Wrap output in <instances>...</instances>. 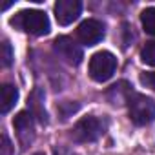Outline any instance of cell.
Listing matches in <instances>:
<instances>
[{"label": "cell", "mask_w": 155, "mask_h": 155, "mask_svg": "<svg viewBox=\"0 0 155 155\" xmlns=\"http://www.w3.org/2000/svg\"><path fill=\"white\" fill-rule=\"evenodd\" d=\"M131 93H133L131 86H130L126 81H120V82L113 84V86L108 90V101H110L113 106H122V104H128Z\"/></svg>", "instance_id": "obj_9"}, {"label": "cell", "mask_w": 155, "mask_h": 155, "mask_svg": "<svg viewBox=\"0 0 155 155\" xmlns=\"http://www.w3.org/2000/svg\"><path fill=\"white\" fill-rule=\"evenodd\" d=\"M128 110H130V119L137 126H146L151 124L155 119V102L153 99L142 95V93H131L128 101Z\"/></svg>", "instance_id": "obj_3"}, {"label": "cell", "mask_w": 155, "mask_h": 155, "mask_svg": "<svg viewBox=\"0 0 155 155\" xmlns=\"http://www.w3.org/2000/svg\"><path fill=\"white\" fill-rule=\"evenodd\" d=\"M140 22H142L144 31L148 35H153L155 37V8H146L140 13Z\"/></svg>", "instance_id": "obj_12"}, {"label": "cell", "mask_w": 155, "mask_h": 155, "mask_svg": "<svg viewBox=\"0 0 155 155\" xmlns=\"http://www.w3.org/2000/svg\"><path fill=\"white\" fill-rule=\"evenodd\" d=\"M117 69V58L110 51H99L90 60V77L97 82L110 81Z\"/></svg>", "instance_id": "obj_4"}, {"label": "cell", "mask_w": 155, "mask_h": 155, "mask_svg": "<svg viewBox=\"0 0 155 155\" xmlns=\"http://www.w3.org/2000/svg\"><path fill=\"white\" fill-rule=\"evenodd\" d=\"M104 131H106V120L95 115H88V117H82L81 120H77V124L71 130V139L75 142H93L101 139Z\"/></svg>", "instance_id": "obj_2"}, {"label": "cell", "mask_w": 155, "mask_h": 155, "mask_svg": "<svg viewBox=\"0 0 155 155\" xmlns=\"http://www.w3.org/2000/svg\"><path fill=\"white\" fill-rule=\"evenodd\" d=\"M13 126L17 130V135H18L22 148H28L35 140V122H33L31 111H20L13 119Z\"/></svg>", "instance_id": "obj_8"}, {"label": "cell", "mask_w": 155, "mask_h": 155, "mask_svg": "<svg viewBox=\"0 0 155 155\" xmlns=\"http://www.w3.org/2000/svg\"><path fill=\"white\" fill-rule=\"evenodd\" d=\"M0 58H2V66L4 68H9L11 62H13V49H11V44L8 40L2 42V55H0Z\"/></svg>", "instance_id": "obj_14"}, {"label": "cell", "mask_w": 155, "mask_h": 155, "mask_svg": "<svg viewBox=\"0 0 155 155\" xmlns=\"http://www.w3.org/2000/svg\"><path fill=\"white\" fill-rule=\"evenodd\" d=\"M140 60L148 66H155V40H150L140 49Z\"/></svg>", "instance_id": "obj_13"}, {"label": "cell", "mask_w": 155, "mask_h": 155, "mask_svg": "<svg viewBox=\"0 0 155 155\" xmlns=\"http://www.w3.org/2000/svg\"><path fill=\"white\" fill-rule=\"evenodd\" d=\"M33 155H44V153H42V151H38V153H33Z\"/></svg>", "instance_id": "obj_17"}, {"label": "cell", "mask_w": 155, "mask_h": 155, "mask_svg": "<svg viewBox=\"0 0 155 155\" xmlns=\"http://www.w3.org/2000/svg\"><path fill=\"white\" fill-rule=\"evenodd\" d=\"M104 24L97 18H88L84 20L79 29H77V38L84 46H95L104 38Z\"/></svg>", "instance_id": "obj_6"}, {"label": "cell", "mask_w": 155, "mask_h": 155, "mask_svg": "<svg viewBox=\"0 0 155 155\" xmlns=\"http://www.w3.org/2000/svg\"><path fill=\"white\" fill-rule=\"evenodd\" d=\"M11 24L29 35H48L49 33V18L44 11L38 9H24L20 13H17L11 18Z\"/></svg>", "instance_id": "obj_1"}, {"label": "cell", "mask_w": 155, "mask_h": 155, "mask_svg": "<svg viewBox=\"0 0 155 155\" xmlns=\"http://www.w3.org/2000/svg\"><path fill=\"white\" fill-rule=\"evenodd\" d=\"M13 153V148H11V142L8 139V135H2V155H11Z\"/></svg>", "instance_id": "obj_16"}, {"label": "cell", "mask_w": 155, "mask_h": 155, "mask_svg": "<svg viewBox=\"0 0 155 155\" xmlns=\"http://www.w3.org/2000/svg\"><path fill=\"white\" fill-rule=\"evenodd\" d=\"M140 82H142L146 88L155 90V71H146V73H140Z\"/></svg>", "instance_id": "obj_15"}, {"label": "cell", "mask_w": 155, "mask_h": 155, "mask_svg": "<svg viewBox=\"0 0 155 155\" xmlns=\"http://www.w3.org/2000/svg\"><path fill=\"white\" fill-rule=\"evenodd\" d=\"M28 102H29V111H31V115L37 117L42 124H48V113H46V110H44V95H42V91H40V90H35V91L29 95Z\"/></svg>", "instance_id": "obj_10"}, {"label": "cell", "mask_w": 155, "mask_h": 155, "mask_svg": "<svg viewBox=\"0 0 155 155\" xmlns=\"http://www.w3.org/2000/svg\"><path fill=\"white\" fill-rule=\"evenodd\" d=\"M18 101V90L13 84H4L2 90H0V111L4 115L17 104Z\"/></svg>", "instance_id": "obj_11"}, {"label": "cell", "mask_w": 155, "mask_h": 155, "mask_svg": "<svg viewBox=\"0 0 155 155\" xmlns=\"http://www.w3.org/2000/svg\"><path fill=\"white\" fill-rule=\"evenodd\" d=\"M82 2L81 0H58L55 4V18L60 26H69L81 17Z\"/></svg>", "instance_id": "obj_7"}, {"label": "cell", "mask_w": 155, "mask_h": 155, "mask_svg": "<svg viewBox=\"0 0 155 155\" xmlns=\"http://www.w3.org/2000/svg\"><path fill=\"white\" fill-rule=\"evenodd\" d=\"M53 51L57 53L58 58H62L64 62L71 64V66H79L84 58L82 55V48L77 44L71 37H57L55 42H53Z\"/></svg>", "instance_id": "obj_5"}]
</instances>
